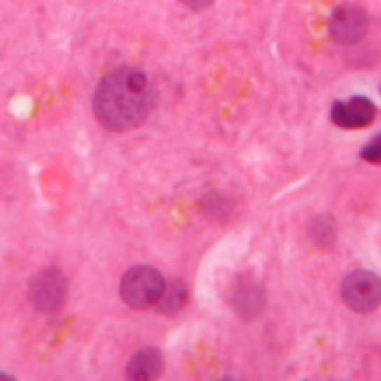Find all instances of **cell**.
<instances>
[{
    "instance_id": "cell-4",
    "label": "cell",
    "mask_w": 381,
    "mask_h": 381,
    "mask_svg": "<svg viewBox=\"0 0 381 381\" xmlns=\"http://www.w3.org/2000/svg\"><path fill=\"white\" fill-rule=\"evenodd\" d=\"M67 297V281L60 270H43L29 284V299L36 310L41 312H56L65 303Z\"/></svg>"
},
{
    "instance_id": "cell-13",
    "label": "cell",
    "mask_w": 381,
    "mask_h": 381,
    "mask_svg": "<svg viewBox=\"0 0 381 381\" xmlns=\"http://www.w3.org/2000/svg\"><path fill=\"white\" fill-rule=\"evenodd\" d=\"M181 3L186 5V7H190V9H194V11H201V9L210 7L214 0H181Z\"/></svg>"
},
{
    "instance_id": "cell-9",
    "label": "cell",
    "mask_w": 381,
    "mask_h": 381,
    "mask_svg": "<svg viewBox=\"0 0 381 381\" xmlns=\"http://www.w3.org/2000/svg\"><path fill=\"white\" fill-rule=\"evenodd\" d=\"M310 237L319 248H333L337 241V223L330 214H321L312 221Z\"/></svg>"
},
{
    "instance_id": "cell-12",
    "label": "cell",
    "mask_w": 381,
    "mask_h": 381,
    "mask_svg": "<svg viewBox=\"0 0 381 381\" xmlns=\"http://www.w3.org/2000/svg\"><path fill=\"white\" fill-rule=\"evenodd\" d=\"M361 158L368 163H381V134H377V137L363 145V150H361Z\"/></svg>"
},
{
    "instance_id": "cell-6",
    "label": "cell",
    "mask_w": 381,
    "mask_h": 381,
    "mask_svg": "<svg viewBox=\"0 0 381 381\" xmlns=\"http://www.w3.org/2000/svg\"><path fill=\"white\" fill-rule=\"evenodd\" d=\"M377 109L373 101H368L366 96H354L348 103H335L333 105V123L339 127L354 130V127H366L375 120Z\"/></svg>"
},
{
    "instance_id": "cell-11",
    "label": "cell",
    "mask_w": 381,
    "mask_h": 381,
    "mask_svg": "<svg viewBox=\"0 0 381 381\" xmlns=\"http://www.w3.org/2000/svg\"><path fill=\"white\" fill-rule=\"evenodd\" d=\"M201 207H203V212L210 219H226L228 212H230V201L226 199L223 194L212 192V194H207L205 199L201 201Z\"/></svg>"
},
{
    "instance_id": "cell-5",
    "label": "cell",
    "mask_w": 381,
    "mask_h": 381,
    "mask_svg": "<svg viewBox=\"0 0 381 381\" xmlns=\"http://www.w3.org/2000/svg\"><path fill=\"white\" fill-rule=\"evenodd\" d=\"M368 14L359 5H339L328 20L333 41L339 45H354L368 34Z\"/></svg>"
},
{
    "instance_id": "cell-8",
    "label": "cell",
    "mask_w": 381,
    "mask_h": 381,
    "mask_svg": "<svg viewBox=\"0 0 381 381\" xmlns=\"http://www.w3.org/2000/svg\"><path fill=\"white\" fill-rule=\"evenodd\" d=\"M232 303H235L237 312L243 319H254L256 314H261V310L265 308V292L261 286L254 284H243L235 290V297H232Z\"/></svg>"
},
{
    "instance_id": "cell-2",
    "label": "cell",
    "mask_w": 381,
    "mask_h": 381,
    "mask_svg": "<svg viewBox=\"0 0 381 381\" xmlns=\"http://www.w3.org/2000/svg\"><path fill=\"white\" fill-rule=\"evenodd\" d=\"M165 290V279L156 268L137 265L125 272L120 281V294L127 305L137 310L156 305Z\"/></svg>"
},
{
    "instance_id": "cell-3",
    "label": "cell",
    "mask_w": 381,
    "mask_h": 381,
    "mask_svg": "<svg viewBox=\"0 0 381 381\" xmlns=\"http://www.w3.org/2000/svg\"><path fill=\"white\" fill-rule=\"evenodd\" d=\"M341 297L354 312H373L381 303V279L370 270H354L343 279Z\"/></svg>"
},
{
    "instance_id": "cell-1",
    "label": "cell",
    "mask_w": 381,
    "mask_h": 381,
    "mask_svg": "<svg viewBox=\"0 0 381 381\" xmlns=\"http://www.w3.org/2000/svg\"><path fill=\"white\" fill-rule=\"evenodd\" d=\"M156 92L139 69L123 67L101 81L94 92V114L112 132L139 127L152 114Z\"/></svg>"
},
{
    "instance_id": "cell-7",
    "label": "cell",
    "mask_w": 381,
    "mask_h": 381,
    "mask_svg": "<svg viewBox=\"0 0 381 381\" xmlns=\"http://www.w3.org/2000/svg\"><path fill=\"white\" fill-rule=\"evenodd\" d=\"M163 370V354L156 348H143L127 363V377L137 381L156 379Z\"/></svg>"
},
{
    "instance_id": "cell-10",
    "label": "cell",
    "mask_w": 381,
    "mask_h": 381,
    "mask_svg": "<svg viewBox=\"0 0 381 381\" xmlns=\"http://www.w3.org/2000/svg\"><path fill=\"white\" fill-rule=\"evenodd\" d=\"M188 299V292L181 284H165V290L158 299V312L161 314H176L183 305H186Z\"/></svg>"
},
{
    "instance_id": "cell-14",
    "label": "cell",
    "mask_w": 381,
    "mask_h": 381,
    "mask_svg": "<svg viewBox=\"0 0 381 381\" xmlns=\"http://www.w3.org/2000/svg\"><path fill=\"white\" fill-rule=\"evenodd\" d=\"M379 92H381V88H379Z\"/></svg>"
}]
</instances>
